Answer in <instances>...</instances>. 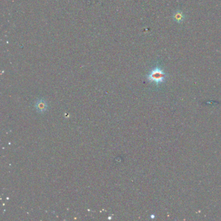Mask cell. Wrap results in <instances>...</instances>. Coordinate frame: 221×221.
I'll return each mask as SVG.
<instances>
[{
    "instance_id": "obj_1",
    "label": "cell",
    "mask_w": 221,
    "mask_h": 221,
    "mask_svg": "<svg viewBox=\"0 0 221 221\" xmlns=\"http://www.w3.org/2000/svg\"><path fill=\"white\" fill-rule=\"evenodd\" d=\"M166 74L163 71L159 68L156 67L153 69L147 76V79L150 82H152L156 84H160L163 83L165 80Z\"/></svg>"
},
{
    "instance_id": "obj_2",
    "label": "cell",
    "mask_w": 221,
    "mask_h": 221,
    "mask_svg": "<svg viewBox=\"0 0 221 221\" xmlns=\"http://www.w3.org/2000/svg\"><path fill=\"white\" fill-rule=\"evenodd\" d=\"M46 103H45V101H43L42 100H40L36 104V108L40 112H43L44 110H46Z\"/></svg>"
},
{
    "instance_id": "obj_3",
    "label": "cell",
    "mask_w": 221,
    "mask_h": 221,
    "mask_svg": "<svg viewBox=\"0 0 221 221\" xmlns=\"http://www.w3.org/2000/svg\"><path fill=\"white\" fill-rule=\"evenodd\" d=\"M174 18L177 22H182L184 19V16L182 12L177 11L174 14Z\"/></svg>"
}]
</instances>
